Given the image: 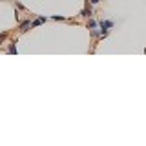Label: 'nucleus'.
I'll return each instance as SVG.
<instances>
[{
  "mask_svg": "<svg viewBox=\"0 0 146 146\" xmlns=\"http://www.w3.org/2000/svg\"><path fill=\"white\" fill-rule=\"evenodd\" d=\"M80 17H82V18H91V17H93V9H91V6H88V4H86V7L80 11Z\"/></svg>",
  "mask_w": 146,
  "mask_h": 146,
  "instance_id": "f03ea898",
  "label": "nucleus"
},
{
  "mask_svg": "<svg viewBox=\"0 0 146 146\" xmlns=\"http://www.w3.org/2000/svg\"><path fill=\"white\" fill-rule=\"evenodd\" d=\"M17 42H11L9 44V48H7V53L9 55H17V46H15Z\"/></svg>",
  "mask_w": 146,
  "mask_h": 146,
  "instance_id": "423d86ee",
  "label": "nucleus"
},
{
  "mask_svg": "<svg viewBox=\"0 0 146 146\" xmlns=\"http://www.w3.org/2000/svg\"><path fill=\"white\" fill-rule=\"evenodd\" d=\"M51 18H53V20H66V22H70V18H66V17H60V15H53Z\"/></svg>",
  "mask_w": 146,
  "mask_h": 146,
  "instance_id": "0eeeda50",
  "label": "nucleus"
},
{
  "mask_svg": "<svg viewBox=\"0 0 146 146\" xmlns=\"http://www.w3.org/2000/svg\"><path fill=\"white\" fill-rule=\"evenodd\" d=\"M86 26H88V29H95V27H99V22H97V20H93V18H90Z\"/></svg>",
  "mask_w": 146,
  "mask_h": 146,
  "instance_id": "39448f33",
  "label": "nucleus"
},
{
  "mask_svg": "<svg viewBox=\"0 0 146 146\" xmlns=\"http://www.w3.org/2000/svg\"><path fill=\"white\" fill-rule=\"evenodd\" d=\"M7 35H9V33H7V31H6V33H2V35H0V44H2V42H4V40H6V38H7Z\"/></svg>",
  "mask_w": 146,
  "mask_h": 146,
  "instance_id": "6e6552de",
  "label": "nucleus"
},
{
  "mask_svg": "<svg viewBox=\"0 0 146 146\" xmlns=\"http://www.w3.org/2000/svg\"><path fill=\"white\" fill-rule=\"evenodd\" d=\"M99 2H100V0H90V6H97Z\"/></svg>",
  "mask_w": 146,
  "mask_h": 146,
  "instance_id": "1a4fd4ad",
  "label": "nucleus"
},
{
  "mask_svg": "<svg viewBox=\"0 0 146 146\" xmlns=\"http://www.w3.org/2000/svg\"><path fill=\"white\" fill-rule=\"evenodd\" d=\"M99 27H100V29H104V31H110L113 27V22L111 20H100L99 22Z\"/></svg>",
  "mask_w": 146,
  "mask_h": 146,
  "instance_id": "7ed1b4c3",
  "label": "nucleus"
},
{
  "mask_svg": "<svg viewBox=\"0 0 146 146\" xmlns=\"http://www.w3.org/2000/svg\"><path fill=\"white\" fill-rule=\"evenodd\" d=\"M46 20H48L46 17H36L35 20H31V27H38V26H42Z\"/></svg>",
  "mask_w": 146,
  "mask_h": 146,
  "instance_id": "20e7f679",
  "label": "nucleus"
},
{
  "mask_svg": "<svg viewBox=\"0 0 146 146\" xmlns=\"http://www.w3.org/2000/svg\"><path fill=\"white\" fill-rule=\"evenodd\" d=\"M29 29H31V18H27V20H22L20 26H18V31H20V33H26V31H29Z\"/></svg>",
  "mask_w": 146,
  "mask_h": 146,
  "instance_id": "f257e3e1",
  "label": "nucleus"
}]
</instances>
